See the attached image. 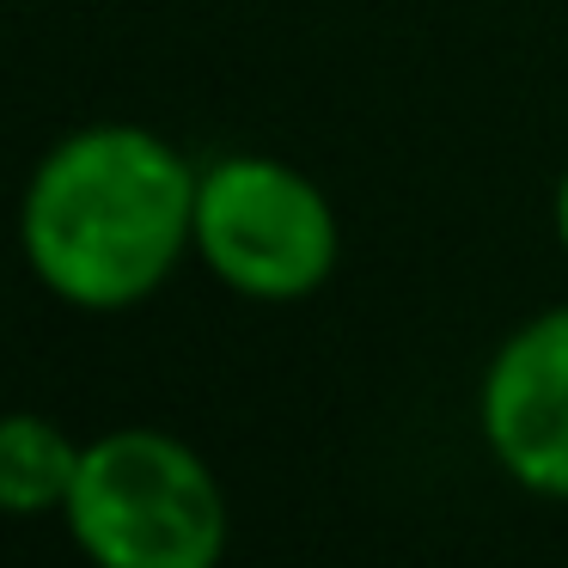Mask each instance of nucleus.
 <instances>
[{"mask_svg":"<svg viewBox=\"0 0 568 568\" xmlns=\"http://www.w3.org/2000/svg\"><path fill=\"white\" fill-rule=\"evenodd\" d=\"M196 257L226 294L294 306L336 275L343 226L300 165L275 153H221L196 172Z\"/></svg>","mask_w":568,"mask_h":568,"instance_id":"3","label":"nucleus"},{"mask_svg":"<svg viewBox=\"0 0 568 568\" xmlns=\"http://www.w3.org/2000/svg\"><path fill=\"white\" fill-rule=\"evenodd\" d=\"M550 221H556V245H562V257H568V172L556 178V196H550Z\"/></svg>","mask_w":568,"mask_h":568,"instance_id":"6","label":"nucleus"},{"mask_svg":"<svg viewBox=\"0 0 568 568\" xmlns=\"http://www.w3.org/2000/svg\"><path fill=\"white\" fill-rule=\"evenodd\" d=\"M196 172L148 123H87L26 178L19 251L74 312H129L196 257Z\"/></svg>","mask_w":568,"mask_h":568,"instance_id":"1","label":"nucleus"},{"mask_svg":"<svg viewBox=\"0 0 568 568\" xmlns=\"http://www.w3.org/2000/svg\"><path fill=\"white\" fill-rule=\"evenodd\" d=\"M62 519L99 568H214L233 531L209 458L141 422L87 440Z\"/></svg>","mask_w":568,"mask_h":568,"instance_id":"2","label":"nucleus"},{"mask_svg":"<svg viewBox=\"0 0 568 568\" xmlns=\"http://www.w3.org/2000/svg\"><path fill=\"white\" fill-rule=\"evenodd\" d=\"M80 453H87V440H74L43 409H0V514H62L80 477Z\"/></svg>","mask_w":568,"mask_h":568,"instance_id":"5","label":"nucleus"},{"mask_svg":"<svg viewBox=\"0 0 568 568\" xmlns=\"http://www.w3.org/2000/svg\"><path fill=\"white\" fill-rule=\"evenodd\" d=\"M477 434L526 495L568 501V300L531 312L477 379Z\"/></svg>","mask_w":568,"mask_h":568,"instance_id":"4","label":"nucleus"}]
</instances>
